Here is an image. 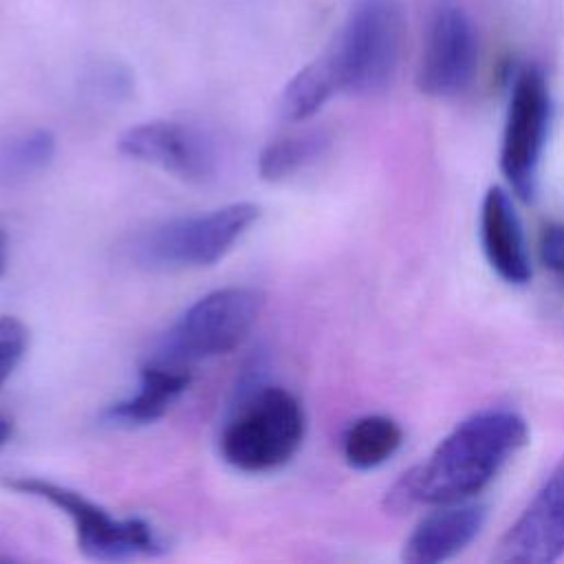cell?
Instances as JSON below:
<instances>
[{"mask_svg":"<svg viewBox=\"0 0 564 564\" xmlns=\"http://www.w3.org/2000/svg\"><path fill=\"white\" fill-rule=\"evenodd\" d=\"M480 240L491 269L509 284L531 280V262L520 218L505 189L491 187L482 198Z\"/></svg>","mask_w":564,"mask_h":564,"instance_id":"obj_12","label":"cell"},{"mask_svg":"<svg viewBox=\"0 0 564 564\" xmlns=\"http://www.w3.org/2000/svg\"><path fill=\"white\" fill-rule=\"evenodd\" d=\"M304 430L300 401L280 386H264L249 394L223 427L220 454L240 471H271L295 456Z\"/></svg>","mask_w":564,"mask_h":564,"instance_id":"obj_3","label":"cell"},{"mask_svg":"<svg viewBox=\"0 0 564 564\" xmlns=\"http://www.w3.org/2000/svg\"><path fill=\"white\" fill-rule=\"evenodd\" d=\"M487 507L476 502H449L427 513L403 544L410 564H438L458 555L482 529Z\"/></svg>","mask_w":564,"mask_h":564,"instance_id":"obj_11","label":"cell"},{"mask_svg":"<svg viewBox=\"0 0 564 564\" xmlns=\"http://www.w3.org/2000/svg\"><path fill=\"white\" fill-rule=\"evenodd\" d=\"M564 555V458L505 533L496 560L542 564Z\"/></svg>","mask_w":564,"mask_h":564,"instance_id":"obj_10","label":"cell"},{"mask_svg":"<svg viewBox=\"0 0 564 564\" xmlns=\"http://www.w3.org/2000/svg\"><path fill=\"white\" fill-rule=\"evenodd\" d=\"M527 421L511 410H480L460 421L430 454L386 494V509L403 513L416 505L463 502L482 491L524 447Z\"/></svg>","mask_w":564,"mask_h":564,"instance_id":"obj_1","label":"cell"},{"mask_svg":"<svg viewBox=\"0 0 564 564\" xmlns=\"http://www.w3.org/2000/svg\"><path fill=\"white\" fill-rule=\"evenodd\" d=\"M328 148V134L322 130H306L280 137L264 145L258 156V174L278 183L293 176L304 165L313 163Z\"/></svg>","mask_w":564,"mask_h":564,"instance_id":"obj_16","label":"cell"},{"mask_svg":"<svg viewBox=\"0 0 564 564\" xmlns=\"http://www.w3.org/2000/svg\"><path fill=\"white\" fill-rule=\"evenodd\" d=\"M11 432H13V423H11V419H7V416H2L0 414V449L4 447V443L11 438Z\"/></svg>","mask_w":564,"mask_h":564,"instance_id":"obj_21","label":"cell"},{"mask_svg":"<svg viewBox=\"0 0 564 564\" xmlns=\"http://www.w3.org/2000/svg\"><path fill=\"white\" fill-rule=\"evenodd\" d=\"M189 372L181 364L152 361L143 366L139 390L112 403L104 412V421L115 427H139L159 421L187 390Z\"/></svg>","mask_w":564,"mask_h":564,"instance_id":"obj_13","label":"cell"},{"mask_svg":"<svg viewBox=\"0 0 564 564\" xmlns=\"http://www.w3.org/2000/svg\"><path fill=\"white\" fill-rule=\"evenodd\" d=\"M551 95L540 68L524 66L518 70L500 148V167L509 185L522 200H531L538 189L540 159L549 134Z\"/></svg>","mask_w":564,"mask_h":564,"instance_id":"obj_7","label":"cell"},{"mask_svg":"<svg viewBox=\"0 0 564 564\" xmlns=\"http://www.w3.org/2000/svg\"><path fill=\"white\" fill-rule=\"evenodd\" d=\"M258 218L260 207L247 200L172 218L143 231L132 245V256L152 271L212 267L231 251Z\"/></svg>","mask_w":564,"mask_h":564,"instance_id":"obj_2","label":"cell"},{"mask_svg":"<svg viewBox=\"0 0 564 564\" xmlns=\"http://www.w3.org/2000/svg\"><path fill=\"white\" fill-rule=\"evenodd\" d=\"M337 73L324 53L322 57L297 70L284 86L280 110L286 121H304L313 117L335 93H339Z\"/></svg>","mask_w":564,"mask_h":564,"instance_id":"obj_15","label":"cell"},{"mask_svg":"<svg viewBox=\"0 0 564 564\" xmlns=\"http://www.w3.org/2000/svg\"><path fill=\"white\" fill-rule=\"evenodd\" d=\"M264 293L253 286H225L196 300L170 328L161 361L187 364L236 350L256 326Z\"/></svg>","mask_w":564,"mask_h":564,"instance_id":"obj_6","label":"cell"},{"mask_svg":"<svg viewBox=\"0 0 564 564\" xmlns=\"http://www.w3.org/2000/svg\"><path fill=\"white\" fill-rule=\"evenodd\" d=\"M7 264H9V238H7L4 229L0 227V278L7 271Z\"/></svg>","mask_w":564,"mask_h":564,"instance_id":"obj_20","label":"cell"},{"mask_svg":"<svg viewBox=\"0 0 564 564\" xmlns=\"http://www.w3.org/2000/svg\"><path fill=\"white\" fill-rule=\"evenodd\" d=\"M119 152L174 174L187 183H205L216 172L212 143L192 126L154 119L128 128L119 141Z\"/></svg>","mask_w":564,"mask_h":564,"instance_id":"obj_9","label":"cell"},{"mask_svg":"<svg viewBox=\"0 0 564 564\" xmlns=\"http://www.w3.org/2000/svg\"><path fill=\"white\" fill-rule=\"evenodd\" d=\"M540 258L551 271L564 275V225H553L542 234Z\"/></svg>","mask_w":564,"mask_h":564,"instance_id":"obj_19","label":"cell"},{"mask_svg":"<svg viewBox=\"0 0 564 564\" xmlns=\"http://www.w3.org/2000/svg\"><path fill=\"white\" fill-rule=\"evenodd\" d=\"M55 156V137L31 130L0 145V185H20L44 172Z\"/></svg>","mask_w":564,"mask_h":564,"instance_id":"obj_17","label":"cell"},{"mask_svg":"<svg viewBox=\"0 0 564 564\" xmlns=\"http://www.w3.org/2000/svg\"><path fill=\"white\" fill-rule=\"evenodd\" d=\"M403 441L399 423L383 414H368L348 425L341 438V454L355 469H372L386 463Z\"/></svg>","mask_w":564,"mask_h":564,"instance_id":"obj_14","label":"cell"},{"mask_svg":"<svg viewBox=\"0 0 564 564\" xmlns=\"http://www.w3.org/2000/svg\"><path fill=\"white\" fill-rule=\"evenodd\" d=\"M403 31L399 0H357L335 44L326 51L339 88L355 95L383 90L397 73Z\"/></svg>","mask_w":564,"mask_h":564,"instance_id":"obj_4","label":"cell"},{"mask_svg":"<svg viewBox=\"0 0 564 564\" xmlns=\"http://www.w3.org/2000/svg\"><path fill=\"white\" fill-rule=\"evenodd\" d=\"M478 44L469 15L454 0H441L427 22L416 86L432 97L460 93L474 77Z\"/></svg>","mask_w":564,"mask_h":564,"instance_id":"obj_8","label":"cell"},{"mask_svg":"<svg viewBox=\"0 0 564 564\" xmlns=\"http://www.w3.org/2000/svg\"><path fill=\"white\" fill-rule=\"evenodd\" d=\"M29 348V328L13 315H0V386L22 361Z\"/></svg>","mask_w":564,"mask_h":564,"instance_id":"obj_18","label":"cell"},{"mask_svg":"<svg viewBox=\"0 0 564 564\" xmlns=\"http://www.w3.org/2000/svg\"><path fill=\"white\" fill-rule=\"evenodd\" d=\"M7 489L46 500L68 516L75 529L77 549L97 562H123L141 555H159L165 551L163 540L150 522L141 518H115L84 494L57 485L53 480L18 476L4 480Z\"/></svg>","mask_w":564,"mask_h":564,"instance_id":"obj_5","label":"cell"}]
</instances>
